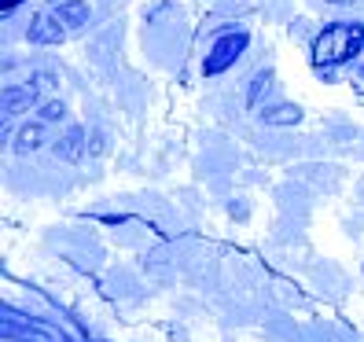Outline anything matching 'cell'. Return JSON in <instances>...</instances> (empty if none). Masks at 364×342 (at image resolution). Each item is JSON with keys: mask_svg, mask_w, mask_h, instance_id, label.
Listing matches in <instances>:
<instances>
[{"mask_svg": "<svg viewBox=\"0 0 364 342\" xmlns=\"http://www.w3.org/2000/svg\"><path fill=\"white\" fill-rule=\"evenodd\" d=\"M41 140H45V122H30V125H23V133H18L15 151L18 155H30L33 147H41Z\"/></svg>", "mask_w": 364, "mask_h": 342, "instance_id": "obj_8", "label": "cell"}, {"mask_svg": "<svg viewBox=\"0 0 364 342\" xmlns=\"http://www.w3.org/2000/svg\"><path fill=\"white\" fill-rule=\"evenodd\" d=\"M37 118L45 122V125L63 122V118H67V103H63V100H48V103H41V107H37Z\"/></svg>", "mask_w": 364, "mask_h": 342, "instance_id": "obj_10", "label": "cell"}, {"mask_svg": "<svg viewBox=\"0 0 364 342\" xmlns=\"http://www.w3.org/2000/svg\"><path fill=\"white\" fill-rule=\"evenodd\" d=\"M55 15H59V23L67 26V30H81L85 23H89L92 8L85 4V0H59V4H55Z\"/></svg>", "mask_w": 364, "mask_h": 342, "instance_id": "obj_6", "label": "cell"}, {"mask_svg": "<svg viewBox=\"0 0 364 342\" xmlns=\"http://www.w3.org/2000/svg\"><path fill=\"white\" fill-rule=\"evenodd\" d=\"M247 45H250V37H247L243 30L218 37V41H213V48H210V55H206V63H203V70H206V74H221V70H228L232 63L243 55Z\"/></svg>", "mask_w": 364, "mask_h": 342, "instance_id": "obj_2", "label": "cell"}, {"mask_svg": "<svg viewBox=\"0 0 364 342\" xmlns=\"http://www.w3.org/2000/svg\"><path fill=\"white\" fill-rule=\"evenodd\" d=\"M85 147H89L85 133L77 129V125H70V129L55 140V159H59V162H77V159L85 155Z\"/></svg>", "mask_w": 364, "mask_h": 342, "instance_id": "obj_5", "label": "cell"}, {"mask_svg": "<svg viewBox=\"0 0 364 342\" xmlns=\"http://www.w3.org/2000/svg\"><path fill=\"white\" fill-rule=\"evenodd\" d=\"M33 45H59L63 37H67V26L59 23V15L52 11V18H45V15H33L30 18V33H26Z\"/></svg>", "mask_w": 364, "mask_h": 342, "instance_id": "obj_3", "label": "cell"}, {"mask_svg": "<svg viewBox=\"0 0 364 342\" xmlns=\"http://www.w3.org/2000/svg\"><path fill=\"white\" fill-rule=\"evenodd\" d=\"M103 144H107V140H103V133H100V129H92V133H89V147H85V155H92V159H100V155L107 151Z\"/></svg>", "mask_w": 364, "mask_h": 342, "instance_id": "obj_12", "label": "cell"}, {"mask_svg": "<svg viewBox=\"0 0 364 342\" xmlns=\"http://www.w3.org/2000/svg\"><path fill=\"white\" fill-rule=\"evenodd\" d=\"M360 48H364V26L360 23H335L316 37L313 59L320 67H324V63H350Z\"/></svg>", "mask_w": 364, "mask_h": 342, "instance_id": "obj_1", "label": "cell"}, {"mask_svg": "<svg viewBox=\"0 0 364 342\" xmlns=\"http://www.w3.org/2000/svg\"><path fill=\"white\" fill-rule=\"evenodd\" d=\"M33 103H37V89H33V85H15V89L4 92V118L26 114Z\"/></svg>", "mask_w": 364, "mask_h": 342, "instance_id": "obj_4", "label": "cell"}, {"mask_svg": "<svg viewBox=\"0 0 364 342\" xmlns=\"http://www.w3.org/2000/svg\"><path fill=\"white\" fill-rule=\"evenodd\" d=\"M262 122L265 125H294V122H302V111L294 103H272L262 111Z\"/></svg>", "mask_w": 364, "mask_h": 342, "instance_id": "obj_7", "label": "cell"}, {"mask_svg": "<svg viewBox=\"0 0 364 342\" xmlns=\"http://www.w3.org/2000/svg\"><path fill=\"white\" fill-rule=\"evenodd\" d=\"M328 4H353V0H328Z\"/></svg>", "mask_w": 364, "mask_h": 342, "instance_id": "obj_13", "label": "cell"}, {"mask_svg": "<svg viewBox=\"0 0 364 342\" xmlns=\"http://www.w3.org/2000/svg\"><path fill=\"white\" fill-rule=\"evenodd\" d=\"M269 85H272V70H258V74H254L250 85H247V107H258L262 96L269 92Z\"/></svg>", "mask_w": 364, "mask_h": 342, "instance_id": "obj_9", "label": "cell"}, {"mask_svg": "<svg viewBox=\"0 0 364 342\" xmlns=\"http://www.w3.org/2000/svg\"><path fill=\"white\" fill-rule=\"evenodd\" d=\"M30 85H33L37 92H55V89H59V78H55L52 70H33V74H30Z\"/></svg>", "mask_w": 364, "mask_h": 342, "instance_id": "obj_11", "label": "cell"}]
</instances>
